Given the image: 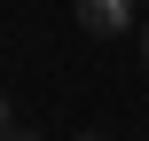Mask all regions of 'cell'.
Returning a JSON list of instances; mask_svg holds the SVG:
<instances>
[{
    "mask_svg": "<svg viewBox=\"0 0 149 141\" xmlns=\"http://www.w3.org/2000/svg\"><path fill=\"white\" fill-rule=\"evenodd\" d=\"M71 16H79V31H94V39H126L134 16H141V0H71Z\"/></svg>",
    "mask_w": 149,
    "mask_h": 141,
    "instance_id": "cell-1",
    "label": "cell"
},
{
    "mask_svg": "<svg viewBox=\"0 0 149 141\" xmlns=\"http://www.w3.org/2000/svg\"><path fill=\"white\" fill-rule=\"evenodd\" d=\"M79 141H110V133H79Z\"/></svg>",
    "mask_w": 149,
    "mask_h": 141,
    "instance_id": "cell-3",
    "label": "cell"
},
{
    "mask_svg": "<svg viewBox=\"0 0 149 141\" xmlns=\"http://www.w3.org/2000/svg\"><path fill=\"white\" fill-rule=\"evenodd\" d=\"M141 63H149V31H141Z\"/></svg>",
    "mask_w": 149,
    "mask_h": 141,
    "instance_id": "cell-4",
    "label": "cell"
},
{
    "mask_svg": "<svg viewBox=\"0 0 149 141\" xmlns=\"http://www.w3.org/2000/svg\"><path fill=\"white\" fill-rule=\"evenodd\" d=\"M141 8H149V0H141Z\"/></svg>",
    "mask_w": 149,
    "mask_h": 141,
    "instance_id": "cell-6",
    "label": "cell"
},
{
    "mask_svg": "<svg viewBox=\"0 0 149 141\" xmlns=\"http://www.w3.org/2000/svg\"><path fill=\"white\" fill-rule=\"evenodd\" d=\"M0 141H39V133H24V126H0Z\"/></svg>",
    "mask_w": 149,
    "mask_h": 141,
    "instance_id": "cell-2",
    "label": "cell"
},
{
    "mask_svg": "<svg viewBox=\"0 0 149 141\" xmlns=\"http://www.w3.org/2000/svg\"><path fill=\"white\" fill-rule=\"evenodd\" d=\"M0 126H8V102H0Z\"/></svg>",
    "mask_w": 149,
    "mask_h": 141,
    "instance_id": "cell-5",
    "label": "cell"
}]
</instances>
